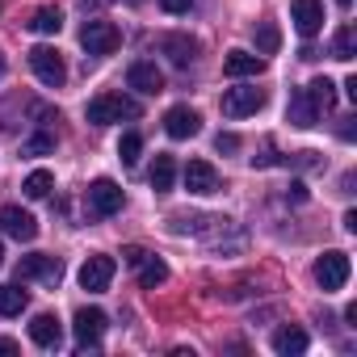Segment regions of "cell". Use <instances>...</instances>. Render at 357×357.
I'll return each instance as SVG.
<instances>
[{"label": "cell", "mask_w": 357, "mask_h": 357, "mask_svg": "<svg viewBox=\"0 0 357 357\" xmlns=\"http://www.w3.org/2000/svg\"><path fill=\"white\" fill-rule=\"evenodd\" d=\"M84 114H89L93 126H109V122H122V118H139V101L122 97V93H97Z\"/></svg>", "instance_id": "obj_1"}, {"label": "cell", "mask_w": 357, "mask_h": 357, "mask_svg": "<svg viewBox=\"0 0 357 357\" xmlns=\"http://www.w3.org/2000/svg\"><path fill=\"white\" fill-rule=\"evenodd\" d=\"M118 43H122V34H118V26H114V22L93 17V22H84V26H80V47H84L89 55H114V51H118Z\"/></svg>", "instance_id": "obj_2"}, {"label": "cell", "mask_w": 357, "mask_h": 357, "mask_svg": "<svg viewBox=\"0 0 357 357\" xmlns=\"http://www.w3.org/2000/svg\"><path fill=\"white\" fill-rule=\"evenodd\" d=\"M17 278L22 282H43V286H59L63 282V261L51 257V252H34L17 265Z\"/></svg>", "instance_id": "obj_3"}, {"label": "cell", "mask_w": 357, "mask_h": 357, "mask_svg": "<svg viewBox=\"0 0 357 357\" xmlns=\"http://www.w3.org/2000/svg\"><path fill=\"white\" fill-rule=\"evenodd\" d=\"M30 68H34V76H38L47 89H59V84L68 80V63H63V55H59L55 47H34V51H30Z\"/></svg>", "instance_id": "obj_4"}, {"label": "cell", "mask_w": 357, "mask_h": 357, "mask_svg": "<svg viewBox=\"0 0 357 357\" xmlns=\"http://www.w3.org/2000/svg\"><path fill=\"white\" fill-rule=\"evenodd\" d=\"M349 273H353V265H349V252H324L319 261H315V282L324 286V294H332V290H340L344 282H349Z\"/></svg>", "instance_id": "obj_5"}, {"label": "cell", "mask_w": 357, "mask_h": 357, "mask_svg": "<svg viewBox=\"0 0 357 357\" xmlns=\"http://www.w3.org/2000/svg\"><path fill=\"white\" fill-rule=\"evenodd\" d=\"M122 202H126V194L109 181V176H97V181L89 185V211L97 215V219H109V215H118L122 211Z\"/></svg>", "instance_id": "obj_6"}, {"label": "cell", "mask_w": 357, "mask_h": 357, "mask_svg": "<svg viewBox=\"0 0 357 357\" xmlns=\"http://www.w3.org/2000/svg\"><path fill=\"white\" fill-rule=\"evenodd\" d=\"M105 311L101 307H80L76 311V324H72V332H76V344L80 349H97L101 344V336H105Z\"/></svg>", "instance_id": "obj_7"}, {"label": "cell", "mask_w": 357, "mask_h": 357, "mask_svg": "<svg viewBox=\"0 0 357 357\" xmlns=\"http://www.w3.org/2000/svg\"><path fill=\"white\" fill-rule=\"evenodd\" d=\"M109 282H114V257H89L84 265H80V286L89 290V294H101V290H109Z\"/></svg>", "instance_id": "obj_8"}, {"label": "cell", "mask_w": 357, "mask_h": 357, "mask_svg": "<svg viewBox=\"0 0 357 357\" xmlns=\"http://www.w3.org/2000/svg\"><path fill=\"white\" fill-rule=\"evenodd\" d=\"M0 231L22 240V244H30L38 236V219L30 211H22V206H5V211H0Z\"/></svg>", "instance_id": "obj_9"}, {"label": "cell", "mask_w": 357, "mask_h": 357, "mask_svg": "<svg viewBox=\"0 0 357 357\" xmlns=\"http://www.w3.org/2000/svg\"><path fill=\"white\" fill-rule=\"evenodd\" d=\"M219 105H223L227 118H248V114H257L265 105V93L261 89H227Z\"/></svg>", "instance_id": "obj_10"}, {"label": "cell", "mask_w": 357, "mask_h": 357, "mask_svg": "<svg viewBox=\"0 0 357 357\" xmlns=\"http://www.w3.org/2000/svg\"><path fill=\"white\" fill-rule=\"evenodd\" d=\"M126 84H130L135 93H147V97H155V93H164V72H160L151 59H139V63H130V72H126Z\"/></svg>", "instance_id": "obj_11"}, {"label": "cell", "mask_w": 357, "mask_h": 357, "mask_svg": "<svg viewBox=\"0 0 357 357\" xmlns=\"http://www.w3.org/2000/svg\"><path fill=\"white\" fill-rule=\"evenodd\" d=\"M290 17H294V30H298L303 38H315V34L324 30V5H319V0H294V5H290Z\"/></svg>", "instance_id": "obj_12"}, {"label": "cell", "mask_w": 357, "mask_h": 357, "mask_svg": "<svg viewBox=\"0 0 357 357\" xmlns=\"http://www.w3.org/2000/svg\"><path fill=\"white\" fill-rule=\"evenodd\" d=\"M164 130H168L172 139H194V135L202 130V118H198V109H190V105H172V109L164 114Z\"/></svg>", "instance_id": "obj_13"}, {"label": "cell", "mask_w": 357, "mask_h": 357, "mask_svg": "<svg viewBox=\"0 0 357 357\" xmlns=\"http://www.w3.org/2000/svg\"><path fill=\"white\" fill-rule=\"evenodd\" d=\"M185 190L190 194H215L219 190V172H215V164H206V160H190L185 164Z\"/></svg>", "instance_id": "obj_14"}, {"label": "cell", "mask_w": 357, "mask_h": 357, "mask_svg": "<svg viewBox=\"0 0 357 357\" xmlns=\"http://www.w3.org/2000/svg\"><path fill=\"white\" fill-rule=\"evenodd\" d=\"M160 51H164L176 68H190V63L198 59V43H194L190 34H164V38H160Z\"/></svg>", "instance_id": "obj_15"}, {"label": "cell", "mask_w": 357, "mask_h": 357, "mask_svg": "<svg viewBox=\"0 0 357 357\" xmlns=\"http://www.w3.org/2000/svg\"><path fill=\"white\" fill-rule=\"evenodd\" d=\"M30 340L38 344V349H59V340H63V324L55 319V315H34L30 319Z\"/></svg>", "instance_id": "obj_16"}, {"label": "cell", "mask_w": 357, "mask_h": 357, "mask_svg": "<svg viewBox=\"0 0 357 357\" xmlns=\"http://www.w3.org/2000/svg\"><path fill=\"white\" fill-rule=\"evenodd\" d=\"M223 72H227V76H236V80H244V76H261V72H265V59H261V55H252V51H227Z\"/></svg>", "instance_id": "obj_17"}, {"label": "cell", "mask_w": 357, "mask_h": 357, "mask_svg": "<svg viewBox=\"0 0 357 357\" xmlns=\"http://www.w3.org/2000/svg\"><path fill=\"white\" fill-rule=\"evenodd\" d=\"M307 344H311V336H307L303 328H294V324H286V328H278V332H273V349H278V353H286V357L307 353Z\"/></svg>", "instance_id": "obj_18"}, {"label": "cell", "mask_w": 357, "mask_h": 357, "mask_svg": "<svg viewBox=\"0 0 357 357\" xmlns=\"http://www.w3.org/2000/svg\"><path fill=\"white\" fill-rule=\"evenodd\" d=\"M26 30H34V34H59V30H63V13H59L55 5H43V9L30 13Z\"/></svg>", "instance_id": "obj_19"}, {"label": "cell", "mask_w": 357, "mask_h": 357, "mask_svg": "<svg viewBox=\"0 0 357 357\" xmlns=\"http://www.w3.org/2000/svg\"><path fill=\"white\" fill-rule=\"evenodd\" d=\"M307 97H311V105H315L319 114H332V109H336V84H332L328 76L311 80V84H307Z\"/></svg>", "instance_id": "obj_20"}, {"label": "cell", "mask_w": 357, "mask_h": 357, "mask_svg": "<svg viewBox=\"0 0 357 357\" xmlns=\"http://www.w3.org/2000/svg\"><path fill=\"white\" fill-rule=\"evenodd\" d=\"M315 118H319V109L311 105V97H307V89H294V97H290V122L294 126H315Z\"/></svg>", "instance_id": "obj_21"}, {"label": "cell", "mask_w": 357, "mask_h": 357, "mask_svg": "<svg viewBox=\"0 0 357 357\" xmlns=\"http://www.w3.org/2000/svg\"><path fill=\"white\" fill-rule=\"evenodd\" d=\"M164 282H168V265L147 252V257L139 261V286H143V290H155V286H164Z\"/></svg>", "instance_id": "obj_22"}, {"label": "cell", "mask_w": 357, "mask_h": 357, "mask_svg": "<svg viewBox=\"0 0 357 357\" xmlns=\"http://www.w3.org/2000/svg\"><path fill=\"white\" fill-rule=\"evenodd\" d=\"M172 176H176V160L172 155H155V164H151V190L155 194L172 190Z\"/></svg>", "instance_id": "obj_23"}, {"label": "cell", "mask_w": 357, "mask_h": 357, "mask_svg": "<svg viewBox=\"0 0 357 357\" xmlns=\"http://www.w3.org/2000/svg\"><path fill=\"white\" fill-rule=\"evenodd\" d=\"M22 190H26V198H34V202H38V198H47V194L55 190V176H51L47 168H34L26 181H22Z\"/></svg>", "instance_id": "obj_24"}, {"label": "cell", "mask_w": 357, "mask_h": 357, "mask_svg": "<svg viewBox=\"0 0 357 357\" xmlns=\"http://www.w3.org/2000/svg\"><path fill=\"white\" fill-rule=\"evenodd\" d=\"M30 307V294L22 286H0V315H22Z\"/></svg>", "instance_id": "obj_25"}, {"label": "cell", "mask_w": 357, "mask_h": 357, "mask_svg": "<svg viewBox=\"0 0 357 357\" xmlns=\"http://www.w3.org/2000/svg\"><path fill=\"white\" fill-rule=\"evenodd\" d=\"M353 55H357V30H353V26H340V30H336V38H332V59L349 63Z\"/></svg>", "instance_id": "obj_26"}, {"label": "cell", "mask_w": 357, "mask_h": 357, "mask_svg": "<svg viewBox=\"0 0 357 357\" xmlns=\"http://www.w3.org/2000/svg\"><path fill=\"white\" fill-rule=\"evenodd\" d=\"M139 151H143V135H122V143H118V160L126 164V168H135L139 164Z\"/></svg>", "instance_id": "obj_27"}, {"label": "cell", "mask_w": 357, "mask_h": 357, "mask_svg": "<svg viewBox=\"0 0 357 357\" xmlns=\"http://www.w3.org/2000/svg\"><path fill=\"white\" fill-rule=\"evenodd\" d=\"M47 151H55V135L51 130H38V135H30L22 143V155H47Z\"/></svg>", "instance_id": "obj_28"}, {"label": "cell", "mask_w": 357, "mask_h": 357, "mask_svg": "<svg viewBox=\"0 0 357 357\" xmlns=\"http://www.w3.org/2000/svg\"><path fill=\"white\" fill-rule=\"evenodd\" d=\"M278 47H282V34H278V26L265 22V26L257 30V51H261V55H273Z\"/></svg>", "instance_id": "obj_29"}, {"label": "cell", "mask_w": 357, "mask_h": 357, "mask_svg": "<svg viewBox=\"0 0 357 357\" xmlns=\"http://www.w3.org/2000/svg\"><path fill=\"white\" fill-rule=\"evenodd\" d=\"M147 257V248H139V244H130V248H122V261L130 265V269H139V261Z\"/></svg>", "instance_id": "obj_30"}, {"label": "cell", "mask_w": 357, "mask_h": 357, "mask_svg": "<svg viewBox=\"0 0 357 357\" xmlns=\"http://www.w3.org/2000/svg\"><path fill=\"white\" fill-rule=\"evenodd\" d=\"M160 9H164V13H190L194 0H160Z\"/></svg>", "instance_id": "obj_31"}, {"label": "cell", "mask_w": 357, "mask_h": 357, "mask_svg": "<svg viewBox=\"0 0 357 357\" xmlns=\"http://www.w3.org/2000/svg\"><path fill=\"white\" fill-rule=\"evenodd\" d=\"M215 147H219V151H236V147H240V139H236V135H219V139H215Z\"/></svg>", "instance_id": "obj_32"}, {"label": "cell", "mask_w": 357, "mask_h": 357, "mask_svg": "<svg viewBox=\"0 0 357 357\" xmlns=\"http://www.w3.org/2000/svg\"><path fill=\"white\" fill-rule=\"evenodd\" d=\"M353 122H357V118H340V139H344V143L357 135V126H353Z\"/></svg>", "instance_id": "obj_33"}, {"label": "cell", "mask_w": 357, "mask_h": 357, "mask_svg": "<svg viewBox=\"0 0 357 357\" xmlns=\"http://www.w3.org/2000/svg\"><path fill=\"white\" fill-rule=\"evenodd\" d=\"M294 164H298V168H315L319 160H315V151H298V160H294Z\"/></svg>", "instance_id": "obj_34"}, {"label": "cell", "mask_w": 357, "mask_h": 357, "mask_svg": "<svg viewBox=\"0 0 357 357\" xmlns=\"http://www.w3.org/2000/svg\"><path fill=\"white\" fill-rule=\"evenodd\" d=\"M0 353H17V344L13 340H0Z\"/></svg>", "instance_id": "obj_35"}, {"label": "cell", "mask_w": 357, "mask_h": 357, "mask_svg": "<svg viewBox=\"0 0 357 357\" xmlns=\"http://www.w3.org/2000/svg\"><path fill=\"white\" fill-rule=\"evenodd\" d=\"M0 76H5V51H0Z\"/></svg>", "instance_id": "obj_36"}, {"label": "cell", "mask_w": 357, "mask_h": 357, "mask_svg": "<svg viewBox=\"0 0 357 357\" xmlns=\"http://www.w3.org/2000/svg\"><path fill=\"white\" fill-rule=\"evenodd\" d=\"M0 265H5V244H0Z\"/></svg>", "instance_id": "obj_37"}, {"label": "cell", "mask_w": 357, "mask_h": 357, "mask_svg": "<svg viewBox=\"0 0 357 357\" xmlns=\"http://www.w3.org/2000/svg\"><path fill=\"white\" fill-rule=\"evenodd\" d=\"M336 5H344V9H349V5H353V0H336Z\"/></svg>", "instance_id": "obj_38"}]
</instances>
